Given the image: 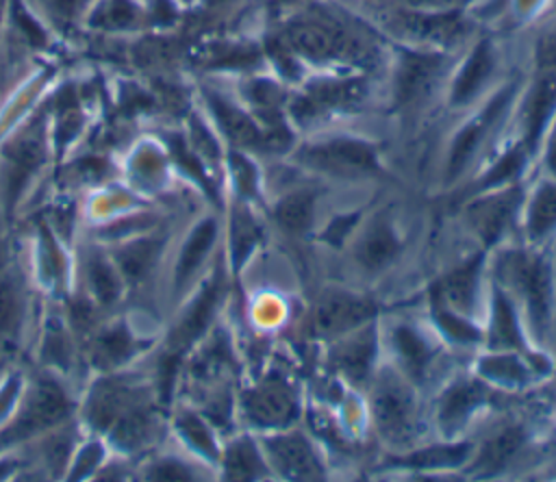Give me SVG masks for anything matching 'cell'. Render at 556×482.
Listing matches in <instances>:
<instances>
[{"instance_id": "1", "label": "cell", "mask_w": 556, "mask_h": 482, "mask_svg": "<svg viewBox=\"0 0 556 482\" xmlns=\"http://www.w3.org/2000/svg\"><path fill=\"white\" fill-rule=\"evenodd\" d=\"M76 415L85 430L100 434L115 454L130 460L154 452L169 428V406L163 404L152 373L139 369V363L89 376Z\"/></svg>"}, {"instance_id": "2", "label": "cell", "mask_w": 556, "mask_h": 482, "mask_svg": "<svg viewBox=\"0 0 556 482\" xmlns=\"http://www.w3.org/2000/svg\"><path fill=\"white\" fill-rule=\"evenodd\" d=\"M78 397L70 380L39 365L26 367V384L13 415L0 426V452L15 449L76 417Z\"/></svg>"}, {"instance_id": "3", "label": "cell", "mask_w": 556, "mask_h": 482, "mask_svg": "<svg viewBox=\"0 0 556 482\" xmlns=\"http://www.w3.org/2000/svg\"><path fill=\"white\" fill-rule=\"evenodd\" d=\"M52 158L48 115L39 104L0 139V213L7 224Z\"/></svg>"}, {"instance_id": "4", "label": "cell", "mask_w": 556, "mask_h": 482, "mask_svg": "<svg viewBox=\"0 0 556 482\" xmlns=\"http://www.w3.org/2000/svg\"><path fill=\"white\" fill-rule=\"evenodd\" d=\"M159 334L137 324L132 313H109L87 334L80 345L83 369L93 373H106L132 367L156 347Z\"/></svg>"}, {"instance_id": "5", "label": "cell", "mask_w": 556, "mask_h": 482, "mask_svg": "<svg viewBox=\"0 0 556 482\" xmlns=\"http://www.w3.org/2000/svg\"><path fill=\"white\" fill-rule=\"evenodd\" d=\"M28 274L33 287L48 300H65L76 280V252L67 245L43 219L41 213L33 217Z\"/></svg>"}, {"instance_id": "6", "label": "cell", "mask_w": 556, "mask_h": 482, "mask_svg": "<svg viewBox=\"0 0 556 482\" xmlns=\"http://www.w3.org/2000/svg\"><path fill=\"white\" fill-rule=\"evenodd\" d=\"M497 274L504 284L523 302L534 330L541 332L549 317V263L534 252L508 250L497 261Z\"/></svg>"}, {"instance_id": "7", "label": "cell", "mask_w": 556, "mask_h": 482, "mask_svg": "<svg viewBox=\"0 0 556 482\" xmlns=\"http://www.w3.org/2000/svg\"><path fill=\"white\" fill-rule=\"evenodd\" d=\"M35 365L59 373L70 380L76 369H83L80 343L67 321L63 300L43 297L39 310V334H37Z\"/></svg>"}, {"instance_id": "8", "label": "cell", "mask_w": 556, "mask_h": 482, "mask_svg": "<svg viewBox=\"0 0 556 482\" xmlns=\"http://www.w3.org/2000/svg\"><path fill=\"white\" fill-rule=\"evenodd\" d=\"M74 289L87 295L102 313H113L128 297V287L106 245L91 237L76 254Z\"/></svg>"}, {"instance_id": "9", "label": "cell", "mask_w": 556, "mask_h": 482, "mask_svg": "<svg viewBox=\"0 0 556 482\" xmlns=\"http://www.w3.org/2000/svg\"><path fill=\"white\" fill-rule=\"evenodd\" d=\"M169 243L167 226L159 224L141 234L109 243L106 250L113 256L126 287L128 295L137 289H143L156 274L165 250Z\"/></svg>"}, {"instance_id": "10", "label": "cell", "mask_w": 556, "mask_h": 482, "mask_svg": "<svg viewBox=\"0 0 556 482\" xmlns=\"http://www.w3.org/2000/svg\"><path fill=\"white\" fill-rule=\"evenodd\" d=\"M35 287L28 269L9 258L0 267V341L22 350V341L33 313Z\"/></svg>"}, {"instance_id": "11", "label": "cell", "mask_w": 556, "mask_h": 482, "mask_svg": "<svg viewBox=\"0 0 556 482\" xmlns=\"http://www.w3.org/2000/svg\"><path fill=\"white\" fill-rule=\"evenodd\" d=\"M172 174L169 154L159 137L137 139L119 161V178L124 176V182L148 200L167 189Z\"/></svg>"}, {"instance_id": "12", "label": "cell", "mask_w": 556, "mask_h": 482, "mask_svg": "<svg viewBox=\"0 0 556 482\" xmlns=\"http://www.w3.org/2000/svg\"><path fill=\"white\" fill-rule=\"evenodd\" d=\"M43 109L48 115L52 156L56 163H61L87 132L89 115L78 85L67 83L56 87L48 102H43Z\"/></svg>"}, {"instance_id": "13", "label": "cell", "mask_w": 556, "mask_h": 482, "mask_svg": "<svg viewBox=\"0 0 556 482\" xmlns=\"http://www.w3.org/2000/svg\"><path fill=\"white\" fill-rule=\"evenodd\" d=\"M217 234H219L217 219L213 215H204L182 237L174 258L172 280H169L174 302L180 304L189 295V291L200 282L198 276L202 274L206 261L211 258Z\"/></svg>"}, {"instance_id": "14", "label": "cell", "mask_w": 556, "mask_h": 482, "mask_svg": "<svg viewBox=\"0 0 556 482\" xmlns=\"http://www.w3.org/2000/svg\"><path fill=\"white\" fill-rule=\"evenodd\" d=\"M374 421L380 434L389 441L404 443L415 432V399L410 389L397 376L384 373L378 378L371 393Z\"/></svg>"}, {"instance_id": "15", "label": "cell", "mask_w": 556, "mask_h": 482, "mask_svg": "<svg viewBox=\"0 0 556 482\" xmlns=\"http://www.w3.org/2000/svg\"><path fill=\"white\" fill-rule=\"evenodd\" d=\"M302 161L315 169L328 172L332 176L354 178L361 174H371L378 169L376 150L361 139H328L313 143L302 150Z\"/></svg>"}, {"instance_id": "16", "label": "cell", "mask_w": 556, "mask_h": 482, "mask_svg": "<svg viewBox=\"0 0 556 482\" xmlns=\"http://www.w3.org/2000/svg\"><path fill=\"white\" fill-rule=\"evenodd\" d=\"M376 313V304L363 295L343 289L324 291L313 308L311 328L317 337H341L363 324Z\"/></svg>"}, {"instance_id": "17", "label": "cell", "mask_w": 556, "mask_h": 482, "mask_svg": "<svg viewBox=\"0 0 556 482\" xmlns=\"http://www.w3.org/2000/svg\"><path fill=\"white\" fill-rule=\"evenodd\" d=\"M245 419L256 428H282L298 417V399L291 386L267 378L241 395Z\"/></svg>"}, {"instance_id": "18", "label": "cell", "mask_w": 556, "mask_h": 482, "mask_svg": "<svg viewBox=\"0 0 556 482\" xmlns=\"http://www.w3.org/2000/svg\"><path fill=\"white\" fill-rule=\"evenodd\" d=\"M285 46L308 59H334L354 52L356 39L332 22L304 20L289 26Z\"/></svg>"}, {"instance_id": "19", "label": "cell", "mask_w": 556, "mask_h": 482, "mask_svg": "<svg viewBox=\"0 0 556 482\" xmlns=\"http://www.w3.org/2000/svg\"><path fill=\"white\" fill-rule=\"evenodd\" d=\"M167 426V430L174 434V439L182 445V449L189 456L202 460L204 465L219 462L222 447L217 443V434L213 430V423L200 410L182 402H172Z\"/></svg>"}, {"instance_id": "20", "label": "cell", "mask_w": 556, "mask_h": 482, "mask_svg": "<svg viewBox=\"0 0 556 482\" xmlns=\"http://www.w3.org/2000/svg\"><path fill=\"white\" fill-rule=\"evenodd\" d=\"M85 30L104 37H135L148 33L146 0H96Z\"/></svg>"}, {"instance_id": "21", "label": "cell", "mask_w": 556, "mask_h": 482, "mask_svg": "<svg viewBox=\"0 0 556 482\" xmlns=\"http://www.w3.org/2000/svg\"><path fill=\"white\" fill-rule=\"evenodd\" d=\"M267 449L269 465L287 478H319L321 462L313 449V445L298 432L289 434H271L263 441Z\"/></svg>"}, {"instance_id": "22", "label": "cell", "mask_w": 556, "mask_h": 482, "mask_svg": "<svg viewBox=\"0 0 556 482\" xmlns=\"http://www.w3.org/2000/svg\"><path fill=\"white\" fill-rule=\"evenodd\" d=\"M202 96L206 102V109L211 111V117L215 119L219 132L235 145L252 148L263 145V130L258 124L237 104H232L226 96L211 87H202Z\"/></svg>"}, {"instance_id": "23", "label": "cell", "mask_w": 556, "mask_h": 482, "mask_svg": "<svg viewBox=\"0 0 556 482\" xmlns=\"http://www.w3.org/2000/svg\"><path fill=\"white\" fill-rule=\"evenodd\" d=\"M443 67V59L439 54H419L406 52L400 56L395 67V102L413 104L421 100L434 85L439 72Z\"/></svg>"}, {"instance_id": "24", "label": "cell", "mask_w": 556, "mask_h": 482, "mask_svg": "<svg viewBox=\"0 0 556 482\" xmlns=\"http://www.w3.org/2000/svg\"><path fill=\"white\" fill-rule=\"evenodd\" d=\"M341 337L343 339L330 354L334 367L350 380H365L371 371V360L376 354V334L371 328L358 326Z\"/></svg>"}, {"instance_id": "25", "label": "cell", "mask_w": 556, "mask_h": 482, "mask_svg": "<svg viewBox=\"0 0 556 482\" xmlns=\"http://www.w3.org/2000/svg\"><path fill=\"white\" fill-rule=\"evenodd\" d=\"M478 274H480V258H473L467 265L447 274L432 289L434 306H441L467 317V313L473 308V302H476Z\"/></svg>"}, {"instance_id": "26", "label": "cell", "mask_w": 556, "mask_h": 482, "mask_svg": "<svg viewBox=\"0 0 556 482\" xmlns=\"http://www.w3.org/2000/svg\"><path fill=\"white\" fill-rule=\"evenodd\" d=\"M26 4L54 37L65 39L85 30V20L96 0H26Z\"/></svg>"}, {"instance_id": "27", "label": "cell", "mask_w": 556, "mask_h": 482, "mask_svg": "<svg viewBox=\"0 0 556 482\" xmlns=\"http://www.w3.org/2000/svg\"><path fill=\"white\" fill-rule=\"evenodd\" d=\"M519 204V191H502V193H493L489 198L478 200L471 208H469V217L473 228L478 230V234L491 243L493 239L500 237V232L508 226L515 208Z\"/></svg>"}, {"instance_id": "28", "label": "cell", "mask_w": 556, "mask_h": 482, "mask_svg": "<svg viewBox=\"0 0 556 482\" xmlns=\"http://www.w3.org/2000/svg\"><path fill=\"white\" fill-rule=\"evenodd\" d=\"M222 478L226 480H256L267 473V465L258 447L248 436L232 439L219 456Z\"/></svg>"}, {"instance_id": "29", "label": "cell", "mask_w": 556, "mask_h": 482, "mask_svg": "<svg viewBox=\"0 0 556 482\" xmlns=\"http://www.w3.org/2000/svg\"><path fill=\"white\" fill-rule=\"evenodd\" d=\"M111 454H113V449L100 434L85 430V434L80 436V441L76 443V447L72 452V458L67 462L63 480H70V482L96 480Z\"/></svg>"}, {"instance_id": "30", "label": "cell", "mask_w": 556, "mask_h": 482, "mask_svg": "<svg viewBox=\"0 0 556 482\" xmlns=\"http://www.w3.org/2000/svg\"><path fill=\"white\" fill-rule=\"evenodd\" d=\"M397 252H400V241L395 237V230L391 228L389 221L378 219L361 237L356 248V258L363 267L376 271L387 267L397 256Z\"/></svg>"}, {"instance_id": "31", "label": "cell", "mask_w": 556, "mask_h": 482, "mask_svg": "<svg viewBox=\"0 0 556 482\" xmlns=\"http://www.w3.org/2000/svg\"><path fill=\"white\" fill-rule=\"evenodd\" d=\"M508 96H510V89L502 91V93L482 111L480 119H473V122H471L469 126H465L463 132L456 137L454 148H452V154H450V174H452V176H454L456 172H460V169L469 163V158L473 156L476 148L480 145V141H482V137H484V132H486V128H489L491 122L497 117V113L504 109Z\"/></svg>"}, {"instance_id": "32", "label": "cell", "mask_w": 556, "mask_h": 482, "mask_svg": "<svg viewBox=\"0 0 556 482\" xmlns=\"http://www.w3.org/2000/svg\"><path fill=\"white\" fill-rule=\"evenodd\" d=\"M556 109V74L543 76L528 98L523 111V141L526 145H534L541 137L552 111Z\"/></svg>"}, {"instance_id": "33", "label": "cell", "mask_w": 556, "mask_h": 482, "mask_svg": "<svg viewBox=\"0 0 556 482\" xmlns=\"http://www.w3.org/2000/svg\"><path fill=\"white\" fill-rule=\"evenodd\" d=\"M200 473L191 460L180 454L161 452L159 447L137 460V480H198Z\"/></svg>"}, {"instance_id": "34", "label": "cell", "mask_w": 556, "mask_h": 482, "mask_svg": "<svg viewBox=\"0 0 556 482\" xmlns=\"http://www.w3.org/2000/svg\"><path fill=\"white\" fill-rule=\"evenodd\" d=\"M491 69H493V50H491L489 41H482L473 48V52L465 61L463 69L458 72L454 89H452V100L456 104L471 100L478 93V89L486 83V78L491 76Z\"/></svg>"}, {"instance_id": "35", "label": "cell", "mask_w": 556, "mask_h": 482, "mask_svg": "<svg viewBox=\"0 0 556 482\" xmlns=\"http://www.w3.org/2000/svg\"><path fill=\"white\" fill-rule=\"evenodd\" d=\"M484 397H486V391L480 382L463 380L452 384L441 397V410H439L441 426L445 428L458 426L469 417L473 408H478L484 402Z\"/></svg>"}, {"instance_id": "36", "label": "cell", "mask_w": 556, "mask_h": 482, "mask_svg": "<svg viewBox=\"0 0 556 482\" xmlns=\"http://www.w3.org/2000/svg\"><path fill=\"white\" fill-rule=\"evenodd\" d=\"M521 443H523V432L517 426L497 432L482 447L473 469H478L480 473H495L510 460V456L521 447Z\"/></svg>"}, {"instance_id": "37", "label": "cell", "mask_w": 556, "mask_h": 482, "mask_svg": "<svg viewBox=\"0 0 556 482\" xmlns=\"http://www.w3.org/2000/svg\"><path fill=\"white\" fill-rule=\"evenodd\" d=\"M315 195L311 191H293L274 206L276 221L289 232H304L313 221Z\"/></svg>"}, {"instance_id": "38", "label": "cell", "mask_w": 556, "mask_h": 482, "mask_svg": "<svg viewBox=\"0 0 556 482\" xmlns=\"http://www.w3.org/2000/svg\"><path fill=\"white\" fill-rule=\"evenodd\" d=\"M228 241H230V261H232V267L237 269L243 265V261L250 256L252 248L258 241V226L243 204L232 208Z\"/></svg>"}, {"instance_id": "39", "label": "cell", "mask_w": 556, "mask_h": 482, "mask_svg": "<svg viewBox=\"0 0 556 482\" xmlns=\"http://www.w3.org/2000/svg\"><path fill=\"white\" fill-rule=\"evenodd\" d=\"M528 237L539 239L556 228V185H543L530 200L526 217Z\"/></svg>"}, {"instance_id": "40", "label": "cell", "mask_w": 556, "mask_h": 482, "mask_svg": "<svg viewBox=\"0 0 556 482\" xmlns=\"http://www.w3.org/2000/svg\"><path fill=\"white\" fill-rule=\"evenodd\" d=\"M491 343L500 350H515L521 347V334L515 321L513 306L504 293H495L493 302V321H491Z\"/></svg>"}, {"instance_id": "41", "label": "cell", "mask_w": 556, "mask_h": 482, "mask_svg": "<svg viewBox=\"0 0 556 482\" xmlns=\"http://www.w3.org/2000/svg\"><path fill=\"white\" fill-rule=\"evenodd\" d=\"M393 345H395V352L402 358L404 367L408 369V373L415 378L421 376L432 356L424 337H419L413 328L402 326V328H395V332H393Z\"/></svg>"}, {"instance_id": "42", "label": "cell", "mask_w": 556, "mask_h": 482, "mask_svg": "<svg viewBox=\"0 0 556 482\" xmlns=\"http://www.w3.org/2000/svg\"><path fill=\"white\" fill-rule=\"evenodd\" d=\"M26 384V367L20 363H13L2 376H0V426L13 415L22 391Z\"/></svg>"}, {"instance_id": "43", "label": "cell", "mask_w": 556, "mask_h": 482, "mask_svg": "<svg viewBox=\"0 0 556 482\" xmlns=\"http://www.w3.org/2000/svg\"><path fill=\"white\" fill-rule=\"evenodd\" d=\"M469 445H445V447H432L426 452H419L410 458H406V465H417V467H450L467 458Z\"/></svg>"}, {"instance_id": "44", "label": "cell", "mask_w": 556, "mask_h": 482, "mask_svg": "<svg viewBox=\"0 0 556 482\" xmlns=\"http://www.w3.org/2000/svg\"><path fill=\"white\" fill-rule=\"evenodd\" d=\"M521 165H523V152H521L519 148H515V150H510L508 154H504V156L497 161V165L484 176V180H482L480 187L493 189V187H500V185L508 182L510 178H515V176L519 174Z\"/></svg>"}, {"instance_id": "45", "label": "cell", "mask_w": 556, "mask_h": 482, "mask_svg": "<svg viewBox=\"0 0 556 482\" xmlns=\"http://www.w3.org/2000/svg\"><path fill=\"white\" fill-rule=\"evenodd\" d=\"M358 221V215H348V217H339L330 228H328V232L324 234V239H328V241H332V243H341L348 234H350V230H352V226Z\"/></svg>"}, {"instance_id": "46", "label": "cell", "mask_w": 556, "mask_h": 482, "mask_svg": "<svg viewBox=\"0 0 556 482\" xmlns=\"http://www.w3.org/2000/svg\"><path fill=\"white\" fill-rule=\"evenodd\" d=\"M17 356H20V352H17L15 347H11V345H7V343L0 341V376H2L13 363H17Z\"/></svg>"}, {"instance_id": "47", "label": "cell", "mask_w": 556, "mask_h": 482, "mask_svg": "<svg viewBox=\"0 0 556 482\" xmlns=\"http://www.w3.org/2000/svg\"><path fill=\"white\" fill-rule=\"evenodd\" d=\"M547 165H549V169L556 174V132H554V137H552L549 150H547Z\"/></svg>"}, {"instance_id": "48", "label": "cell", "mask_w": 556, "mask_h": 482, "mask_svg": "<svg viewBox=\"0 0 556 482\" xmlns=\"http://www.w3.org/2000/svg\"><path fill=\"white\" fill-rule=\"evenodd\" d=\"M235 0H200V4L204 7V9H211V11H215V9H224V7H228V4H232Z\"/></svg>"}, {"instance_id": "49", "label": "cell", "mask_w": 556, "mask_h": 482, "mask_svg": "<svg viewBox=\"0 0 556 482\" xmlns=\"http://www.w3.org/2000/svg\"><path fill=\"white\" fill-rule=\"evenodd\" d=\"M9 258H11V256H9V254H7V252H4V248H2V245H0V267H2V265H4V263H7V261H9Z\"/></svg>"}, {"instance_id": "50", "label": "cell", "mask_w": 556, "mask_h": 482, "mask_svg": "<svg viewBox=\"0 0 556 482\" xmlns=\"http://www.w3.org/2000/svg\"><path fill=\"white\" fill-rule=\"evenodd\" d=\"M534 4V0H521V7L523 9H528V7H532Z\"/></svg>"}, {"instance_id": "51", "label": "cell", "mask_w": 556, "mask_h": 482, "mask_svg": "<svg viewBox=\"0 0 556 482\" xmlns=\"http://www.w3.org/2000/svg\"><path fill=\"white\" fill-rule=\"evenodd\" d=\"M180 7H187V4H193V0H176Z\"/></svg>"}]
</instances>
